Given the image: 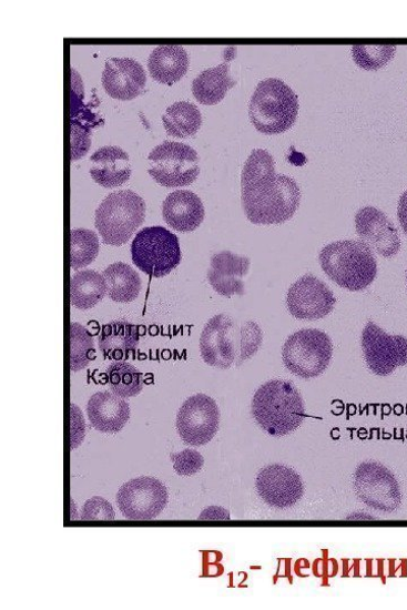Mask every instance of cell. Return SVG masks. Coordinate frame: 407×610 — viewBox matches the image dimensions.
<instances>
[{"mask_svg": "<svg viewBox=\"0 0 407 610\" xmlns=\"http://www.w3.org/2000/svg\"><path fill=\"white\" fill-rule=\"evenodd\" d=\"M319 262L333 282L353 292L369 287L378 273L376 257L364 241L333 242L323 248Z\"/></svg>", "mask_w": 407, "mask_h": 610, "instance_id": "obj_4", "label": "cell"}, {"mask_svg": "<svg viewBox=\"0 0 407 610\" xmlns=\"http://www.w3.org/2000/svg\"><path fill=\"white\" fill-rule=\"evenodd\" d=\"M149 173L166 189L192 185L200 174L197 152L190 145L166 141L149 155Z\"/></svg>", "mask_w": 407, "mask_h": 610, "instance_id": "obj_9", "label": "cell"}, {"mask_svg": "<svg viewBox=\"0 0 407 610\" xmlns=\"http://www.w3.org/2000/svg\"><path fill=\"white\" fill-rule=\"evenodd\" d=\"M162 122L167 135L176 139H189L197 134L203 118L195 104L180 101L166 109L162 115Z\"/></svg>", "mask_w": 407, "mask_h": 610, "instance_id": "obj_25", "label": "cell"}, {"mask_svg": "<svg viewBox=\"0 0 407 610\" xmlns=\"http://www.w3.org/2000/svg\"><path fill=\"white\" fill-rule=\"evenodd\" d=\"M102 85L109 96L131 101L143 93L146 74L139 61L132 58H111L104 67Z\"/></svg>", "mask_w": 407, "mask_h": 610, "instance_id": "obj_16", "label": "cell"}, {"mask_svg": "<svg viewBox=\"0 0 407 610\" xmlns=\"http://www.w3.org/2000/svg\"><path fill=\"white\" fill-rule=\"evenodd\" d=\"M356 228L362 240L383 257L390 258L400 251L398 231L379 210L367 206L356 215Z\"/></svg>", "mask_w": 407, "mask_h": 610, "instance_id": "obj_17", "label": "cell"}, {"mask_svg": "<svg viewBox=\"0 0 407 610\" xmlns=\"http://www.w3.org/2000/svg\"><path fill=\"white\" fill-rule=\"evenodd\" d=\"M355 490L364 504L378 511L393 512L401 504L397 479L378 462H364L357 468Z\"/></svg>", "mask_w": 407, "mask_h": 610, "instance_id": "obj_11", "label": "cell"}, {"mask_svg": "<svg viewBox=\"0 0 407 610\" xmlns=\"http://www.w3.org/2000/svg\"><path fill=\"white\" fill-rule=\"evenodd\" d=\"M147 68L152 79L157 83L172 85L186 75L190 57L182 45H159L150 54Z\"/></svg>", "mask_w": 407, "mask_h": 610, "instance_id": "obj_22", "label": "cell"}, {"mask_svg": "<svg viewBox=\"0 0 407 610\" xmlns=\"http://www.w3.org/2000/svg\"><path fill=\"white\" fill-rule=\"evenodd\" d=\"M332 355L329 336L318 329H303L291 335L282 352L286 369L303 379H314L324 374Z\"/></svg>", "mask_w": 407, "mask_h": 610, "instance_id": "obj_8", "label": "cell"}, {"mask_svg": "<svg viewBox=\"0 0 407 610\" xmlns=\"http://www.w3.org/2000/svg\"><path fill=\"white\" fill-rule=\"evenodd\" d=\"M111 390L123 398L138 396L144 387V376L128 362H115L106 370Z\"/></svg>", "mask_w": 407, "mask_h": 610, "instance_id": "obj_28", "label": "cell"}, {"mask_svg": "<svg viewBox=\"0 0 407 610\" xmlns=\"http://www.w3.org/2000/svg\"><path fill=\"white\" fill-rule=\"evenodd\" d=\"M81 519L83 521H112L114 511L106 500L95 497L87 501Z\"/></svg>", "mask_w": 407, "mask_h": 610, "instance_id": "obj_33", "label": "cell"}, {"mask_svg": "<svg viewBox=\"0 0 407 610\" xmlns=\"http://www.w3.org/2000/svg\"><path fill=\"white\" fill-rule=\"evenodd\" d=\"M165 223L180 232H193L201 226L205 217L202 200L190 191L170 194L162 205Z\"/></svg>", "mask_w": 407, "mask_h": 610, "instance_id": "obj_21", "label": "cell"}, {"mask_svg": "<svg viewBox=\"0 0 407 610\" xmlns=\"http://www.w3.org/2000/svg\"><path fill=\"white\" fill-rule=\"evenodd\" d=\"M173 468L181 476H191L199 472L204 465L203 456L195 450H185L171 455Z\"/></svg>", "mask_w": 407, "mask_h": 610, "instance_id": "obj_32", "label": "cell"}, {"mask_svg": "<svg viewBox=\"0 0 407 610\" xmlns=\"http://www.w3.org/2000/svg\"><path fill=\"white\" fill-rule=\"evenodd\" d=\"M100 252L98 235L87 228L71 231V267L81 270L92 264Z\"/></svg>", "mask_w": 407, "mask_h": 610, "instance_id": "obj_29", "label": "cell"}, {"mask_svg": "<svg viewBox=\"0 0 407 610\" xmlns=\"http://www.w3.org/2000/svg\"><path fill=\"white\" fill-rule=\"evenodd\" d=\"M252 414L264 431L273 437L295 433L306 417L305 404L294 384L272 380L254 395Z\"/></svg>", "mask_w": 407, "mask_h": 610, "instance_id": "obj_3", "label": "cell"}, {"mask_svg": "<svg viewBox=\"0 0 407 610\" xmlns=\"http://www.w3.org/2000/svg\"><path fill=\"white\" fill-rule=\"evenodd\" d=\"M406 284H407V274H406Z\"/></svg>", "mask_w": 407, "mask_h": 610, "instance_id": "obj_36", "label": "cell"}, {"mask_svg": "<svg viewBox=\"0 0 407 610\" xmlns=\"http://www.w3.org/2000/svg\"><path fill=\"white\" fill-rule=\"evenodd\" d=\"M336 297L328 286L313 275H306L288 288L286 305L289 315L302 321H317L328 316Z\"/></svg>", "mask_w": 407, "mask_h": 610, "instance_id": "obj_14", "label": "cell"}, {"mask_svg": "<svg viewBox=\"0 0 407 610\" xmlns=\"http://www.w3.org/2000/svg\"><path fill=\"white\" fill-rule=\"evenodd\" d=\"M87 410L92 426L101 434L121 433L131 418L130 405L108 392L94 394L88 403Z\"/></svg>", "mask_w": 407, "mask_h": 610, "instance_id": "obj_19", "label": "cell"}, {"mask_svg": "<svg viewBox=\"0 0 407 610\" xmlns=\"http://www.w3.org/2000/svg\"><path fill=\"white\" fill-rule=\"evenodd\" d=\"M263 344V332L254 322L238 323L225 314L213 317L201 336L204 362L227 370L252 358Z\"/></svg>", "mask_w": 407, "mask_h": 610, "instance_id": "obj_2", "label": "cell"}, {"mask_svg": "<svg viewBox=\"0 0 407 610\" xmlns=\"http://www.w3.org/2000/svg\"><path fill=\"white\" fill-rule=\"evenodd\" d=\"M108 293L112 301L130 303L135 301L142 289L140 275L128 264L115 263L104 270Z\"/></svg>", "mask_w": 407, "mask_h": 610, "instance_id": "obj_26", "label": "cell"}, {"mask_svg": "<svg viewBox=\"0 0 407 610\" xmlns=\"http://www.w3.org/2000/svg\"><path fill=\"white\" fill-rule=\"evenodd\" d=\"M237 82L230 75V67L223 63L201 73L193 82L195 99L205 105L220 103Z\"/></svg>", "mask_w": 407, "mask_h": 610, "instance_id": "obj_24", "label": "cell"}, {"mask_svg": "<svg viewBox=\"0 0 407 610\" xmlns=\"http://www.w3.org/2000/svg\"><path fill=\"white\" fill-rule=\"evenodd\" d=\"M298 114V95L278 79L262 81L250 102L252 124L265 135H278L293 129Z\"/></svg>", "mask_w": 407, "mask_h": 610, "instance_id": "obj_5", "label": "cell"}, {"mask_svg": "<svg viewBox=\"0 0 407 610\" xmlns=\"http://www.w3.org/2000/svg\"><path fill=\"white\" fill-rule=\"evenodd\" d=\"M396 47L390 44H356L353 55L356 64L366 71H377L394 58Z\"/></svg>", "mask_w": 407, "mask_h": 610, "instance_id": "obj_31", "label": "cell"}, {"mask_svg": "<svg viewBox=\"0 0 407 610\" xmlns=\"http://www.w3.org/2000/svg\"><path fill=\"white\" fill-rule=\"evenodd\" d=\"M242 202L252 223L282 224L298 211L302 192L293 177L276 174L273 156L258 149L252 152L242 173Z\"/></svg>", "mask_w": 407, "mask_h": 610, "instance_id": "obj_1", "label": "cell"}, {"mask_svg": "<svg viewBox=\"0 0 407 610\" xmlns=\"http://www.w3.org/2000/svg\"><path fill=\"white\" fill-rule=\"evenodd\" d=\"M199 519L202 521L230 520V515L225 509L213 507L203 511Z\"/></svg>", "mask_w": 407, "mask_h": 610, "instance_id": "obj_34", "label": "cell"}, {"mask_svg": "<svg viewBox=\"0 0 407 610\" xmlns=\"http://www.w3.org/2000/svg\"><path fill=\"white\" fill-rule=\"evenodd\" d=\"M106 283L94 271L77 273L71 281V302L77 309L89 311L105 296Z\"/></svg>", "mask_w": 407, "mask_h": 610, "instance_id": "obj_27", "label": "cell"}, {"mask_svg": "<svg viewBox=\"0 0 407 610\" xmlns=\"http://www.w3.org/2000/svg\"><path fill=\"white\" fill-rule=\"evenodd\" d=\"M220 409L214 399L200 394L189 398L177 415V430L190 446H205L218 430Z\"/></svg>", "mask_w": 407, "mask_h": 610, "instance_id": "obj_12", "label": "cell"}, {"mask_svg": "<svg viewBox=\"0 0 407 610\" xmlns=\"http://www.w3.org/2000/svg\"><path fill=\"white\" fill-rule=\"evenodd\" d=\"M132 258L135 266L149 276H166L182 263L180 240L163 226L145 227L132 243Z\"/></svg>", "mask_w": 407, "mask_h": 610, "instance_id": "obj_7", "label": "cell"}, {"mask_svg": "<svg viewBox=\"0 0 407 610\" xmlns=\"http://www.w3.org/2000/svg\"><path fill=\"white\" fill-rule=\"evenodd\" d=\"M95 359L94 342L91 334L80 324L71 325V370L81 372Z\"/></svg>", "mask_w": 407, "mask_h": 610, "instance_id": "obj_30", "label": "cell"}, {"mask_svg": "<svg viewBox=\"0 0 407 610\" xmlns=\"http://www.w3.org/2000/svg\"><path fill=\"white\" fill-rule=\"evenodd\" d=\"M397 216L403 231L407 235V191L400 196Z\"/></svg>", "mask_w": 407, "mask_h": 610, "instance_id": "obj_35", "label": "cell"}, {"mask_svg": "<svg viewBox=\"0 0 407 610\" xmlns=\"http://www.w3.org/2000/svg\"><path fill=\"white\" fill-rule=\"evenodd\" d=\"M362 344L369 369L377 376H389L407 364V338L390 336L373 322L366 325Z\"/></svg>", "mask_w": 407, "mask_h": 610, "instance_id": "obj_13", "label": "cell"}, {"mask_svg": "<svg viewBox=\"0 0 407 610\" xmlns=\"http://www.w3.org/2000/svg\"><path fill=\"white\" fill-rule=\"evenodd\" d=\"M146 213L144 200L132 191L110 194L95 212V227L109 246L121 247L143 224Z\"/></svg>", "mask_w": 407, "mask_h": 610, "instance_id": "obj_6", "label": "cell"}, {"mask_svg": "<svg viewBox=\"0 0 407 610\" xmlns=\"http://www.w3.org/2000/svg\"><path fill=\"white\" fill-rule=\"evenodd\" d=\"M140 328L126 322L104 325L99 336V346L105 359H128L136 352L140 343Z\"/></svg>", "mask_w": 407, "mask_h": 610, "instance_id": "obj_23", "label": "cell"}, {"mask_svg": "<svg viewBox=\"0 0 407 610\" xmlns=\"http://www.w3.org/2000/svg\"><path fill=\"white\" fill-rule=\"evenodd\" d=\"M256 487L261 499L276 509L296 506L305 492L301 475L278 464L267 466L258 472Z\"/></svg>", "mask_w": 407, "mask_h": 610, "instance_id": "obj_15", "label": "cell"}, {"mask_svg": "<svg viewBox=\"0 0 407 610\" xmlns=\"http://www.w3.org/2000/svg\"><path fill=\"white\" fill-rule=\"evenodd\" d=\"M115 500L126 519L150 521L165 509L167 491L159 479L140 477L123 485Z\"/></svg>", "mask_w": 407, "mask_h": 610, "instance_id": "obj_10", "label": "cell"}, {"mask_svg": "<svg viewBox=\"0 0 407 610\" xmlns=\"http://www.w3.org/2000/svg\"><path fill=\"white\" fill-rule=\"evenodd\" d=\"M251 267L248 257L238 256L231 252L215 254L211 260L207 278L215 292L230 298L245 294V277Z\"/></svg>", "mask_w": 407, "mask_h": 610, "instance_id": "obj_18", "label": "cell"}, {"mask_svg": "<svg viewBox=\"0 0 407 610\" xmlns=\"http://www.w3.org/2000/svg\"><path fill=\"white\" fill-rule=\"evenodd\" d=\"M90 173L98 185L104 189L120 187L132 175L130 155L118 146L102 148L90 159Z\"/></svg>", "mask_w": 407, "mask_h": 610, "instance_id": "obj_20", "label": "cell"}]
</instances>
